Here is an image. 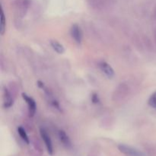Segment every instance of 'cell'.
<instances>
[{"label": "cell", "instance_id": "1", "mask_svg": "<svg viewBox=\"0 0 156 156\" xmlns=\"http://www.w3.org/2000/svg\"><path fill=\"white\" fill-rule=\"evenodd\" d=\"M118 149L122 153L127 156H145L144 153L139 149L127 146L126 144H120L118 146Z\"/></svg>", "mask_w": 156, "mask_h": 156}, {"label": "cell", "instance_id": "2", "mask_svg": "<svg viewBox=\"0 0 156 156\" xmlns=\"http://www.w3.org/2000/svg\"><path fill=\"white\" fill-rule=\"evenodd\" d=\"M15 10L18 12V15L24 17L29 7V0H16L15 2Z\"/></svg>", "mask_w": 156, "mask_h": 156}, {"label": "cell", "instance_id": "3", "mask_svg": "<svg viewBox=\"0 0 156 156\" xmlns=\"http://www.w3.org/2000/svg\"><path fill=\"white\" fill-rule=\"evenodd\" d=\"M40 133H41V138L44 140V144H45L46 148H47V152H48V153L50 154V155H52V154L53 153V147L50 135L47 133V132L44 129H41Z\"/></svg>", "mask_w": 156, "mask_h": 156}, {"label": "cell", "instance_id": "4", "mask_svg": "<svg viewBox=\"0 0 156 156\" xmlns=\"http://www.w3.org/2000/svg\"><path fill=\"white\" fill-rule=\"evenodd\" d=\"M22 98L24 100V101H25L27 105L29 115H30V117H33V116L35 114V113H36V110H37L36 102H35V101L31 97L28 96L27 94H24V93H23L22 94Z\"/></svg>", "mask_w": 156, "mask_h": 156}, {"label": "cell", "instance_id": "5", "mask_svg": "<svg viewBox=\"0 0 156 156\" xmlns=\"http://www.w3.org/2000/svg\"><path fill=\"white\" fill-rule=\"evenodd\" d=\"M99 68L107 77L109 78V79L114 78L115 72L109 63H108L105 61H101V62H99Z\"/></svg>", "mask_w": 156, "mask_h": 156}, {"label": "cell", "instance_id": "6", "mask_svg": "<svg viewBox=\"0 0 156 156\" xmlns=\"http://www.w3.org/2000/svg\"><path fill=\"white\" fill-rule=\"evenodd\" d=\"M70 33H71L72 37L73 38V40H74L77 44H81V43H82V32L80 27H79L78 24H75L72 26Z\"/></svg>", "mask_w": 156, "mask_h": 156}, {"label": "cell", "instance_id": "7", "mask_svg": "<svg viewBox=\"0 0 156 156\" xmlns=\"http://www.w3.org/2000/svg\"><path fill=\"white\" fill-rule=\"evenodd\" d=\"M59 140H60V142L62 143L63 146H65L67 148L71 147L72 146L71 141H70V139L69 138L68 135L66 133V132H64L63 130H59Z\"/></svg>", "mask_w": 156, "mask_h": 156}, {"label": "cell", "instance_id": "8", "mask_svg": "<svg viewBox=\"0 0 156 156\" xmlns=\"http://www.w3.org/2000/svg\"><path fill=\"white\" fill-rule=\"evenodd\" d=\"M4 106L5 108H9L10 107H12V105H13V98H12V96L11 94V93L9 92L8 89H4Z\"/></svg>", "mask_w": 156, "mask_h": 156}, {"label": "cell", "instance_id": "9", "mask_svg": "<svg viewBox=\"0 0 156 156\" xmlns=\"http://www.w3.org/2000/svg\"><path fill=\"white\" fill-rule=\"evenodd\" d=\"M50 45H51L53 50L57 53H59V54H62L65 52V48H64L63 45L61 44L59 42H58V41H50Z\"/></svg>", "mask_w": 156, "mask_h": 156}, {"label": "cell", "instance_id": "10", "mask_svg": "<svg viewBox=\"0 0 156 156\" xmlns=\"http://www.w3.org/2000/svg\"><path fill=\"white\" fill-rule=\"evenodd\" d=\"M18 134H19L20 137L22 139L23 141H24V143H27V144H29V143H30L29 137H28V136H27V133H26L25 129H24L22 126H18Z\"/></svg>", "mask_w": 156, "mask_h": 156}, {"label": "cell", "instance_id": "11", "mask_svg": "<svg viewBox=\"0 0 156 156\" xmlns=\"http://www.w3.org/2000/svg\"><path fill=\"white\" fill-rule=\"evenodd\" d=\"M5 27H6V21H5V17L4 12L3 9H2L1 11V27H0V34L1 35H3L5 31Z\"/></svg>", "mask_w": 156, "mask_h": 156}, {"label": "cell", "instance_id": "12", "mask_svg": "<svg viewBox=\"0 0 156 156\" xmlns=\"http://www.w3.org/2000/svg\"><path fill=\"white\" fill-rule=\"evenodd\" d=\"M149 105H150L152 108H155L156 109V91L155 93L151 95V97L149 99Z\"/></svg>", "mask_w": 156, "mask_h": 156}, {"label": "cell", "instance_id": "13", "mask_svg": "<svg viewBox=\"0 0 156 156\" xmlns=\"http://www.w3.org/2000/svg\"><path fill=\"white\" fill-rule=\"evenodd\" d=\"M95 5H103L107 2V0H91Z\"/></svg>", "mask_w": 156, "mask_h": 156}]
</instances>
